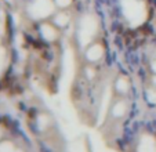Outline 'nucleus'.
<instances>
[{
	"label": "nucleus",
	"instance_id": "1",
	"mask_svg": "<svg viewBox=\"0 0 156 152\" xmlns=\"http://www.w3.org/2000/svg\"><path fill=\"white\" fill-rule=\"evenodd\" d=\"M54 10L52 0H35L29 7V13L33 18H44Z\"/></svg>",
	"mask_w": 156,
	"mask_h": 152
},
{
	"label": "nucleus",
	"instance_id": "2",
	"mask_svg": "<svg viewBox=\"0 0 156 152\" xmlns=\"http://www.w3.org/2000/svg\"><path fill=\"white\" fill-rule=\"evenodd\" d=\"M95 28H97V25H95V21L93 18L91 17H84L83 22H82V28H80V37H82L83 42L90 40L93 37V35L95 33Z\"/></svg>",
	"mask_w": 156,
	"mask_h": 152
},
{
	"label": "nucleus",
	"instance_id": "3",
	"mask_svg": "<svg viewBox=\"0 0 156 152\" xmlns=\"http://www.w3.org/2000/svg\"><path fill=\"white\" fill-rule=\"evenodd\" d=\"M40 31H42V36L44 37L46 40H54V39L57 37V31H55L51 25H48V24L42 25Z\"/></svg>",
	"mask_w": 156,
	"mask_h": 152
},
{
	"label": "nucleus",
	"instance_id": "4",
	"mask_svg": "<svg viewBox=\"0 0 156 152\" xmlns=\"http://www.w3.org/2000/svg\"><path fill=\"white\" fill-rule=\"evenodd\" d=\"M101 55H102V47L99 44H94L87 51V58L91 60V61H97L98 58H101Z\"/></svg>",
	"mask_w": 156,
	"mask_h": 152
},
{
	"label": "nucleus",
	"instance_id": "5",
	"mask_svg": "<svg viewBox=\"0 0 156 152\" xmlns=\"http://www.w3.org/2000/svg\"><path fill=\"white\" fill-rule=\"evenodd\" d=\"M68 22H69V17L66 14H64V13H61V14H58L55 17V24H58L59 26H65Z\"/></svg>",
	"mask_w": 156,
	"mask_h": 152
},
{
	"label": "nucleus",
	"instance_id": "6",
	"mask_svg": "<svg viewBox=\"0 0 156 152\" xmlns=\"http://www.w3.org/2000/svg\"><path fill=\"white\" fill-rule=\"evenodd\" d=\"M57 3L59 6H62V7H65V6H68L71 3V0H57Z\"/></svg>",
	"mask_w": 156,
	"mask_h": 152
}]
</instances>
